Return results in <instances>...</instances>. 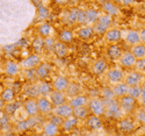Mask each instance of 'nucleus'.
I'll return each instance as SVG.
<instances>
[{
    "instance_id": "42",
    "label": "nucleus",
    "mask_w": 145,
    "mask_h": 136,
    "mask_svg": "<svg viewBox=\"0 0 145 136\" xmlns=\"http://www.w3.org/2000/svg\"><path fill=\"white\" fill-rule=\"evenodd\" d=\"M49 15H50V11L48 9L46 6L42 5V6H40V7L37 8V19H39L40 21L45 22L46 19L49 18Z\"/></svg>"
},
{
    "instance_id": "53",
    "label": "nucleus",
    "mask_w": 145,
    "mask_h": 136,
    "mask_svg": "<svg viewBox=\"0 0 145 136\" xmlns=\"http://www.w3.org/2000/svg\"><path fill=\"white\" fill-rule=\"evenodd\" d=\"M138 101L145 107V91L142 92V94H140V97H139V99H138Z\"/></svg>"
},
{
    "instance_id": "27",
    "label": "nucleus",
    "mask_w": 145,
    "mask_h": 136,
    "mask_svg": "<svg viewBox=\"0 0 145 136\" xmlns=\"http://www.w3.org/2000/svg\"><path fill=\"white\" fill-rule=\"evenodd\" d=\"M51 73V66L45 63V62H42V63L36 68V75H37L39 80H43L45 78H48Z\"/></svg>"
},
{
    "instance_id": "17",
    "label": "nucleus",
    "mask_w": 145,
    "mask_h": 136,
    "mask_svg": "<svg viewBox=\"0 0 145 136\" xmlns=\"http://www.w3.org/2000/svg\"><path fill=\"white\" fill-rule=\"evenodd\" d=\"M49 100L51 101V104L54 105V107L56 106H59V105H63L65 102H67V95L65 94V92H62V91H56V90H52V92L49 94Z\"/></svg>"
},
{
    "instance_id": "13",
    "label": "nucleus",
    "mask_w": 145,
    "mask_h": 136,
    "mask_svg": "<svg viewBox=\"0 0 145 136\" xmlns=\"http://www.w3.org/2000/svg\"><path fill=\"white\" fill-rule=\"evenodd\" d=\"M85 127L88 129V130H92V131H98V130H101L102 127H103V122L101 120L100 116H96V115H89L86 120H85Z\"/></svg>"
},
{
    "instance_id": "6",
    "label": "nucleus",
    "mask_w": 145,
    "mask_h": 136,
    "mask_svg": "<svg viewBox=\"0 0 145 136\" xmlns=\"http://www.w3.org/2000/svg\"><path fill=\"white\" fill-rule=\"evenodd\" d=\"M137 101L138 100H136V99L130 97L129 94L118 99L120 106H121V108H122L123 113H125V114H130V113L134 112V110L136 109V106H137Z\"/></svg>"
},
{
    "instance_id": "62",
    "label": "nucleus",
    "mask_w": 145,
    "mask_h": 136,
    "mask_svg": "<svg viewBox=\"0 0 145 136\" xmlns=\"http://www.w3.org/2000/svg\"><path fill=\"white\" fill-rule=\"evenodd\" d=\"M143 131H144V134H145V125H144V127H143Z\"/></svg>"
},
{
    "instance_id": "11",
    "label": "nucleus",
    "mask_w": 145,
    "mask_h": 136,
    "mask_svg": "<svg viewBox=\"0 0 145 136\" xmlns=\"http://www.w3.org/2000/svg\"><path fill=\"white\" fill-rule=\"evenodd\" d=\"M143 79L144 78H143V75L140 72H138L136 70H131L130 72L125 73L124 83L129 86H140Z\"/></svg>"
},
{
    "instance_id": "37",
    "label": "nucleus",
    "mask_w": 145,
    "mask_h": 136,
    "mask_svg": "<svg viewBox=\"0 0 145 136\" xmlns=\"http://www.w3.org/2000/svg\"><path fill=\"white\" fill-rule=\"evenodd\" d=\"M15 91L12 89V87H6L1 91V93H0V98L4 100L5 104H9L12 101H15Z\"/></svg>"
},
{
    "instance_id": "18",
    "label": "nucleus",
    "mask_w": 145,
    "mask_h": 136,
    "mask_svg": "<svg viewBox=\"0 0 145 136\" xmlns=\"http://www.w3.org/2000/svg\"><path fill=\"white\" fill-rule=\"evenodd\" d=\"M107 56L113 62H118L121 56L123 55V50L118 44H108L107 47Z\"/></svg>"
},
{
    "instance_id": "2",
    "label": "nucleus",
    "mask_w": 145,
    "mask_h": 136,
    "mask_svg": "<svg viewBox=\"0 0 145 136\" xmlns=\"http://www.w3.org/2000/svg\"><path fill=\"white\" fill-rule=\"evenodd\" d=\"M112 26H113V18L107 14H101L92 27L94 30V35L103 36L112 28Z\"/></svg>"
},
{
    "instance_id": "36",
    "label": "nucleus",
    "mask_w": 145,
    "mask_h": 136,
    "mask_svg": "<svg viewBox=\"0 0 145 136\" xmlns=\"http://www.w3.org/2000/svg\"><path fill=\"white\" fill-rule=\"evenodd\" d=\"M81 91H82V87L79 83H76V81H70V85L67 90L65 91V94L67 95V98H72V97H76L78 94H81Z\"/></svg>"
},
{
    "instance_id": "39",
    "label": "nucleus",
    "mask_w": 145,
    "mask_h": 136,
    "mask_svg": "<svg viewBox=\"0 0 145 136\" xmlns=\"http://www.w3.org/2000/svg\"><path fill=\"white\" fill-rule=\"evenodd\" d=\"M131 54L136 57V59L139 58H145V44L138 43L134 47H131Z\"/></svg>"
},
{
    "instance_id": "54",
    "label": "nucleus",
    "mask_w": 145,
    "mask_h": 136,
    "mask_svg": "<svg viewBox=\"0 0 145 136\" xmlns=\"http://www.w3.org/2000/svg\"><path fill=\"white\" fill-rule=\"evenodd\" d=\"M16 44V47H20L21 44H25V45H27V44H29V42H28V40L27 39H21L18 43H15Z\"/></svg>"
},
{
    "instance_id": "49",
    "label": "nucleus",
    "mask_w": 145,
    "mask_h": 136,
    "mask_svg": "<svg viewBox=\"0 0 145 136\" xmlns=\"http://www.w3.org/2000/svg\"><path fill=\"white\" fill-rule=\"evenodd\" d=\"M137 120L142 123V125H145V107L140 108L137 112Z\"/></svg>"
},
{
    "instance_id": "12",
    "label": "nucleus",
    "mask_w": 145,
    "mask_h": 136,
    "mask_svg": "<svg viewBox=\"0 0 145 136\" xmlns=\"http://www.w3.org/2000/svg\"><path fill=\"white\" fill-rule=\"evenodd\" d=\"M136 60H137L136 57L131 54V51H124L118 60V64L123 69H134Z\"/></svg>"
},
{
    "instance_id": "61",
    "label": "nucleus",
    "mask_w": 145,
    "mask_h": 136,
    "mask_svg": "<svg viewBox=\"0 0 145 136\" xmlns=\"http://www.w3.org/2000/svg\"><path fill=\"white\" fill-rule=\"evenodd\" d=\"M4 136H16L15 134H13V133H6Z\"/></svg>"
},
{
    "instance_id": "55",
    "label": "nucleus",
    "mask_w": 145,
    "mask_h": 136,
    "mask_svg": "<svg viewBox=\"0 0 145 136\" xmlns=\"http://www.w3.org/2000/svg\"><path fill=\"white\" fill-rule=\"evenodd\" d=\"M54 1H55L56 4H58V5H64V4L70 3V0H54Z\"/></svg>"
},
{
    "instance_id": "52",
    "label": "nucleus",
    "mask_w": 145,
    "mask_h": 136,
    "mask_svg": "<svg viewBox=\"0 0 145 136\" xmlns=\"http://www.w3.org/2000/svg\"><path fill=\"white\" fill-rule=\"evenodd\" d=\"M139 35H140V43L145 44V27L139 30Z\"/></svg>"
},
{
    "instance_id": "7",
    "label": "nucleus",
    "mask_w": 145,
    "mask_h": 136,
    "mask_svg": "<svg viewBox=\"0 0 145 136\" xmlns=\"http://www.w3.org/2000/svg\"><path fill=\"white\" fill-rule=\"evenodd\" d=\"M41 63H42L41 55L33 53V54L28 55L27 57H25V59H22L20 65L23 70H29V69H36Z\"/></svg>"
},
{
    "instance_id": "5",
    "label": "nucleus",
    "mask_w": 145,
    "mask_h": 136,
    "mask_svg": "<svg viewBox=\"0 0 145 136\" xmlns=\"http://www.w3.org/2000/svg\"><path fill=\"white\" fill-rule=\"evenodd\" d=\"M22 107L25 109V113L29 118H36L40 114L39 105H37V99L36 98H27L22 104Z\"/></svg>"
},
{
    "instance_id": "44",
    "label": "nucleus",
    "mask_w": 145,
    "mask_h": 136,
    "mask_svg": "<svg viewBox=\"0 0 145 136\" xmlns=\"http://www.w3.org/2000/svg\"><path fill=\"white\" fill-rule=\"evenodd\" d=\"M25 76L27 77V79H28L30 83H35V80H39L37 75H36V69L25 70Z\"/></svg>"
},
{
    "instance_id": "48",
    "label": "nucleus",
    "mask_w": 145,
    "mask_h": 136,
    "mask_svg": "<svg viewBox=\"0 0 145 136\" xmlns=\"http://www.w3.org/2000/svg\"><path fill=\"white\" fill-rule=\"evenodd\" d=\"M55 43H56V41H55L52 37H48V39H45V50H48V51H52Z\"/></svg>"
},
{
    "instance_id": "63",
    "label": "nucleus",
    "mask_w": 145,
    "mask_h": 136,
    "mask_svg": "<svg viewBox=\"0 0 145 136\" xmlns=\"http://www.w3.org/2000/svg\"><path fill=\"white\" fill-rule=\"evenodd\" d=\"M42 1H43V0H42Z\"/></svg>"
},
{
    "instance_id": "59",
    "label": "nucleus",
    "mask_w": 145,
    "mask_h": 136,
    "mask_svg": "<svg viewBox=\"0 0 145 136\" xmlns=\"http://www.w3.org/2000/svg\"><path fill=\"white\" fill-rule=\"evenodd\" d=\"M110 1H113L114 4H118V5H122L123 4V0H110Z\"/></svg>"
},
{
    "instance_id": "28",
    "label": "nucleus",
    "mask_w": 145,
    "mask_h": 136,
    "mask_svg": "<svg viewBox=\"0 0 145 136\" xmlns=\"http://www.w3.org/2000/svg\"><path fill=\"white\" fill-rule=\"evenodd\" d=\"M124 40H125V42H127L130 47H134V45L140 43V35H139V32H138V30H135V29L128 30Z\"/></svg>"
},
{
    "instance_id": "19",
    "label": "nucleus",
    "mask_w": 145,
    "mask_h": 136,
    "mask_svg": "<svg viewBox=\"0 0 145 136\" xmlns=\"http://www.w3.org/2000/svg\"><path fill=\"white\" fill-rule=\"evenodd\" d=\"M70 85V80L65 76H57L52 80V89L56 91L65 92Z\"/></svg>"
},
{
    "instance_id": "34",
    "label": "nucleus",
    "mask_w": 145,
    "mask_h": 136,
    "mask_svg": "<svg viewBox=\"0 0 145 136\" xmlns=\"http://www.w3.org/2000/svg\"><path fill=\"white\" fill-rule=\"evenodd\" d=\"M73 39H74V33H73V30H72V29H69V28L62 29L59 32V34H58V40L60 42L65 43V44L71 43L72 41H73Z\"/></svg>"
},
{
    "instance_id": "20",
    "label": "nucleus",
    "mask_w": 145,
    "mask_h": 136,
    "mask_svg": "<svg viewBox=\"0 0 145 136\" xmlns=\"http://www.w3.org/2000/svg\"><path fill=\"white\" fill-rule=\"evenodd\" d=\"M76 34H77V36H78L80 40L88 41V40H91L93 36H94V30H93V27L92 26L85 24V26H80L77 29Z\"/></svg>"
},
{
    "instance_id": "15",
    "label": "nucleus",
    "mask_w": 145,
    "mask_h": 136,
    "mask_svg": "<svg viewBox=\"0 0 145 136\" xmlns=\"http://www.w3.org/2000/svg\"><path fill=\"white\" fill-rule=\"evenodd\" d=\"M91 70L95 76H102L106 75L109 68H108V63L105 59H95L91 65Z\"/></svg>"
},
{
    "instance_id": "24",
    "label": "nucleus",
    "mask_w": 145,
    "mask_h": 136,
    "mask_svg": "<svg viewBox=\"0 0 145 136\" xmlns=\"http://www.w3.org/2000/svg\"><path fill=\"white\" fill-rule=\"evenodd\" d=\"M73 108H78V107H84V106H87L88 104V98L85 94H78L76 97H72L69 99L67 101Z\"/></svg>"
},
{
    "instance_id": "35",
    "label": "nucleus",
    "mask_w": 145,
    "mask_h": 136,
    "mask_svg": "<svg viewBox=\"0 0 145 136\" xmlns=\"http://www.w3.org/2000/svg\"><path fill=\"white\" fill-rule=\"evenodd\" d=\"M78 119L74 116V115H72L70 118H66L63 120V123H62V126H60V128H62L64 131H71V130H73L77 125H78Z\"/></svg>"
},
{
    "instance_id": "32",
    "label": "nucleus",
    "mask_w": 145,
    "mask_h": 136,
    "mask_svg": "<svg viewBox=\"0 0 145 136\" xmlns=\"http://www.w3.org/2000/svg\"><path fill=\"white\" fill-rule=\"evenodd\" d=\"M52 32H54V28L51 27V24L48 23L46 21L42 22L37 27V34H39V36H41V37H43V39L51 37Z\"/></svg>"
},
{
    "instance_id": "38",
    "label": "nucleus",
    "mask_w": 145,
    "mask_h": 136,
    "mask_svg": "<svg viewBox=\"0 0 145 136\" xmlns=\"http://www.w3.org/2000/svg\"><path fill=\"white\" fill-rule=\"evenodd\" d=\"M73 115L80 121V120H86L91 115V113H89L87 106H84V107L73 108Z\"/></svg>"
},
{
    "instance_id": "57",
    "label": "nucleus",
    "mask_w": 145,
    "mask_h": 136,
    "mask_svg": "<svg viewBox=\"0 0 145 136\" xmlns=\"http://www.w3.org/2000/svg\"><path fill=\"white\" fill-rule=\"evenodd\" d=\"M134 3H135V0H123V4H122V5L129 6V5H132Z\"/></svg>"
},
{
    "instance_id": "50",
    "label": "nucleus",
    "mask_w": 145,
    "mask_h": 136,
    "mask_svg": "<svg viewBox=\"0 0 145 136\" xmlns=\"http://www.w3.org/2000/svg\"><path fill=\"white\" fill-rule=\"evenodd\" d=\"M16 44H7V45H4L3 49L5 53H14L16 50Z\"/></svg>"
},
{
    "instance_id": "41",
    "label": "nucleus",
    "mask_w": 145,
    "mask_h": 136,
    "mask_svg": "<svg viewBox=\"0 0 145 136\" xmlns=\"http://www.w3.org/2000/svg\"><path fill=\"white\" fill-rule=\"evenodd\" d=\"M20 107H21V104L19 101H12V102L5 105L4 110H5L6 115H13V114H15V112Z\"/></svg>"
},
{
    "instance_id": "10",
    "label": "nucleus",
    "mask_w": 145,
    "mask_h": 136,
    "mask_svg": "<svg viewBox=\"0 0 145 136\" xmlns=\"http://www.w3.org/2000/svg\"><path fill=\"white\" fill-rule=\"evenodd\" d=\"M52 114L59 116L60 119H66V118H70L73 115V107H72L69 102H65L63 105H59V106H56L52 110Z\"/></svg>"
},
{
    "instance_id": "4",
    "label": "nucleus",
    "mask_w": 145,
    "mask_h": 136,
    "mask_svg": "<svg viewBox=\"0 0 145 136\" xmlns=\"http://www.w3.org/2000/svg\"><path fill=\"white\" fill-rule=\"evenodd\" d=\"M124 77H125V72L122 69H120V68L109 69L106 73L107 81L109 84H112V85H116L118 83L124 81Z\"/></svg>"
},
{
    "instance_id": "23",
    "label": "nucleus",
    "mask_w": 145,
    "mask_h": 136,
    "mask_svg": "<svg viewBox=\"0 0 145 136\" xmlns=\"http://www.w3.org/2000/svg\"><path fill=\"white\" fill-rule=\"evenodd\" d=\"M118 129L124 134L132 133L135 130V123H134V121L128 118H122L118 120Z\"/></svg>"
},
{
    "instance_id": "47",
    "label": "nucleus",
    "mask_w": 145,
    "mask_h": 136,
    "mask_svg": "<svg viewBox=\"0 0 145 136\" xmlns=\"http://www.w3.org/2000/svg\"><path fill=\"white\" fill-rule=\"evenodd\" d=\"M77 24L80 26H85L86 24V14H85V9H78V20H77Z\"/></svg>"
},
{
    "instance_id": "30",
    "label": "nucleus",
    "mask_w": 145,
    "mask_h": 136,
    "mask_svg": "<svg viewBox=\"0 0 145 136\" xmlns=\"http://www.w3.org/2000/svg\"><path fill=\"white\" fill-rule=\"evenodd\" d=\"M37 84V92L39 97H49V94L52 92V84L48 83L45 80H40Z\"/></svg>"
},
{
    "instance_id": "21",
    "label": "nucleus",
    "mask_w": 145,
    "mask_h": 136,
    "mask_svg": "<svg viewBox=\"0 0 145 136\" xmlns=\"http://www.w3.org/2000/svg\"><path fill=\"white\" fill-rule=\"evenodd\" d=\"M60 126L55 125V123L46 121L43 125V136H58L60 133Z\"/></svg>"
},
{
    "instance_id": "40",
    "label": "nucleus",
    "mask_w": 145,
    "mask_h": 136,
    "mask_svg": "<svg viewBox=\"0 0 145 136\" xmlns=\"http://www.w3.org/2000/svg\"><path fill=\"white\" fill-rule=\"evenodd\" d=\"M25 94L28 98H37L39 92H37V84L36 83H30L25 87Z\"/></svg>"
},
{
    "instance_id": "45",
    "label": "nucleus",
    "mask_w": 145,
    "mask_h": 136,
    "mask_svg": "<svg viewBox=\"0 0 145 136\" xmlns=\"http://www.w3.org/2000/svg\"><path fill=\"white\" fill-rule=\"evenodd\" d=\"M113 98H115V95H114L112 89H108V87L102 89V91H101V99L103 101L105 100H109V99H113Z\"/></svg>"
},
{
    "instance_id": "9",
    "label": "nucleus",
    "mask_w": 145,
    "mask_h": 136,
    "mask_svg": "<svg viewBox=\"0 0 145 136\" xmlns=\"http://www.w3.org/2000/svg\"><path fill=\"white\" fill-rule=\"evenodd\" d=\"M122 30L118 28H110L105 35H103V41L107 44H117L122 40Z\"/></svg>"
},
{
    "instance_id": "29",
    "label": "nucleus",
    "mask_w": 145,
    "mask_h": 136,
    "mask_svg": "<svg viewBox=\"0 0 145 136\" xmlns=\"http://www.w3.org/2000/svg\"><path fill=\"white\" fill-rule=\"evenodd\" d=\"M129 87H130L129 85H127L124 81H122V83H118L116 85H113L112 90H113V93H114L115 98L120 99V98H122V97H124V95L128 94Z\"/></svg>"
},
{
    "instance_id": "51",
    "label": "nucleus",
    "mask_w": 145,
    "mask_h": 136,
    "mask_svg": "<svg viewBox=\"0 0 145 136\" xmlns=\"http://www.w3.org/2000/svg\"><path fill=\"white\" fill-rule=\"evenodd\" d=\"M49 121L55 123V125H58V126H62V123H63V119H60L59 116H57L55 114H52V118L49 119Z\"/></svg>"
},
{
    "instance_id": "14",
    "label": "nucleus",
    "mask_w": 145,
    "mask_h": 136,
    "mask_svg": "<svg viewBox=\"0 0 145 136\" xmlns=\"http://www.w3.org/2000/svg\"><path fill=\"white\" fill-rule=\"evenodd\" d=\"M101 8L103 11V13L107 14V15H109L112 18L114 16H117L120 15L121 13V11H120V7L114 4L113 1H110V0H103V1L101 3Z\"/></svg>"
},
{
    "instance_id": "56",
    "label": "nucleus",
    "mask_w": 145,
    "mask_h": 136,
    "mask_svg": "<svg viewBox=\"0 0 145 136\" xmlns=\"http://www.w3.org/2000/svg\"><path fill=\"white\" fill-rule=\"evenodd\" d=\"M31 1L34 3V5H35L36 7H37V8H39L40 6H42V5H43V4H42V0H31Z\"/></svg>"
},
{
    "instance_id": "1",
    "label": "nucleus",
    "mask_w": 145,
    "mask_h": 136,
    "mask_svg": "<svg viewBox=\"0 0 145 136\" xmlns=\"http://www.w3.org/2000/svg\"><path fill=\"white\" fill-rule=\"evenodd\" d=\"M105 105H106L105 116L109 118V119H113V120L122 119L123 110L120 106V102H118L117 98H113V99H109V100H105Z\"/></svg>"
},
{
    "instance_id": "33",
    "label": "nucleus",
    "mask_w": 145,
    "mask_h": 136,
    "mask_svg": "<svg viewBox=\"0 0 145 136\" xmlns=\"http://www.w3.org/2000/svg\"><path fill=\"white\" fill-rule=\"evenodd\" d=\"M85 14H86V24H88V26H93L96 22V20L99 19V16L101 15L99 9H96V8L85 9Z\"/></svg>"
},
{
    "instance_id": "25",
    "label": "nucleus",
    "mask_w": 145,
    "mask_h": 136,
    "mask_svg": "<svg viewBox=\"0 0 145 136\" xmlns=\"http://www.w3.org/2000/svg\"><path fill=\"white\" fill-rule=\"evenodd\" d=\"M52 53L58 58H65L69 55V48L65 43L60 42V41H56L54 49H52Z\"/></svg>"
},
{
    "instance_id": "22",
    "label": "nucleus",
    "mask_w": 145,
    "mask_h": 136,
    "mask_svg": "<svg viewBox=\"0 0 145 136\" xmlns=\"http://www.w3.org/2000/svg\"><path fill=\"white\" fill-rule=\"evenodd\" d=\"M36 123H37V121H36V118H29L28 116V119H26V120L19 121L16 123V126H15V129L18 131H26V130H29L33 127H35Z\"/></svg>"
},
{
    "instance_id": "60",
    "label": "nucleus",
    "mask_w": 145,
    "mask_h": 136,
    "mask_svg": "<svg viewBox=\"0 0 145 136\" xmlns=\"http://www.w3.org/2000/svg\"><path fill=\"white\" fill-rule=\"evenodd\" d=\"M140 87H142L143 91H145V78L143 79V81H142V84H140Z\"/></svg>"
},
{
    "instance_id": "43",
    "label": "nucleus",
    "mask_w": 145,
    "mask_h": 136,
    "mask_svg": "<svg viewBox=\"0 0 145 136\" xmlns=\"http://www.w3.org/2000/svg\"><path fill=\"white\" fill-rule=\"evenodd\" d=\"M142 92H143V90H142L140 86H130L128 94H129L130 97H132L134 99H136V100H138L139 97H140V94H142Z\"/></svg>"
},
{
    "instance_id": "26",
    "label": "nucleus",
    "mask_w": 145,
    "mask_h": 136,
    "mask_svg": "<svg viewBox=\"0 0 145 136\" xmlns=\"http://www.w3.org/2000/svg\"><path fill=\"white\" fill-rule=\"evenodd\" d=\"M78 9L77 7H71L65 12L64 15V21L69 24V26H74L77 24V20H78Z\"/></svg>"
},
{
    "instance_id": "46",
    "label": "nucleus",
    "mask_w": 145,
    "mask_h": 136,
    "mask_svg": "<svg viewBox=\"0 0 145 136\" xmlns=\"http://www.w3.org/2000/svg\"><path fill=\"white\" fill-rule=\"evenodd\" d=\"M134 69H135L136 71L140 72L142 75H143V73H145V58H139V59H137Z\"/></svg>"
},
{
    "instance_id": "58",
    "label": "nucleus",
    "mask_w": 145,
    "mask_h": 136,
    "mask_svg": "<svg viewBox=\"0 0 145 136\" xmlns=\"http://www.w3.org/2000/svg\"><path fill=\"white\" fill-rule=\"evenodd\" d=\"M5 102H4V100H3V99L1 98H0V110H1V109H4L5 108Z\"/></svg>"
},
{
    "instance_id": "3",
    "label": "nucleus",
    "mask_w": 145,
    "mask_h": 136,
    "mask_svg": "<svg viewBox=\"0 0 145 136\" xmlns=\"http://www.w3.org/2000/svg\"><path fill=\"white\" fill-rule=\"evenodd\" d=\"M87 108L92 115H96V116H100V118L103 116L106 113V105L101 98L94 97V98L88 99Z\"/></svg>"
},
{
    "instance_id": "8",
    "label": "nucleus",
    "mask_w": 145,
    "mask_h": 136,
    "mask_svg": "<svg viewBox=\"0 0 145 136\" xmlns=\"http://www.w3.org/2000/svg\"><path fill=\"white\" fill-rule=\"evenodd\" d=\"M37 105H39V110L41 115H50L52 114L54 110V105L49 100L48 97H37Z\"/></svg>"
},
{
    "instance_id": "16",
    "label": "nucleus",
    "mask_w": 145,
    "mask_h": 136,
    "mask_svg": "<svg viewBox=\"0 0 145 136\" xmlns=\"http://www.w3.org/2000/svg\"><path fill=\"white\" fill-rule=\"evenodd\" d=\"M21 69H22L21 65L19 63H16L15 60H12V59H8L4 65V72L8 77H16L21 72Z\"/></svg>"
},
{
    "instance_id": "31",
    "label": "nucleus",
    "mask_w": 145,
    "mask_h": 136,
    "mask_svg": "<svg viewBox=\"0 0 145 136\" xmlns=\"http://www.w3.org/2000/svg\"><path fill=\"white\" fill-rule=\"evenodd\" d=\"M31 47L34 54L41 55L44 50H45V39L41 37V36H37V37H34L31 41Z\"/></svg>"
}]
</instances>
